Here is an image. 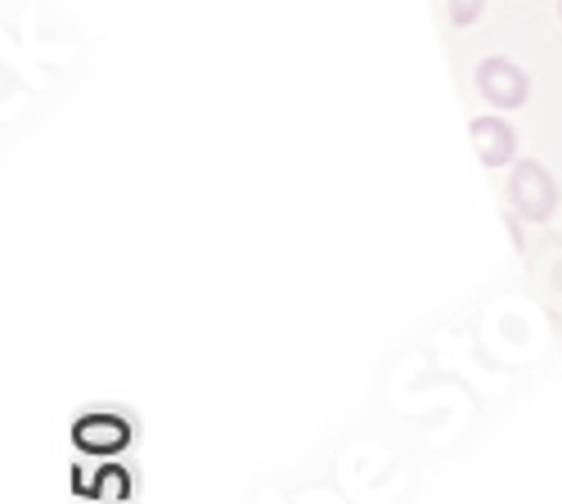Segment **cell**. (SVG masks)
Here are the masks:
<instances>
[{"label": "cell", "instance_id": "cell-5", "mask_svg": "<svg viewBox=\"0 0 562 504\" xmlns=\"http://www.w3.org/2000/svg\"><path fill=\"white\" fill-rule=\"evenodd\" d=\"M482 10H486V0H446V14L454 27H473L482 19Z\"/></svg>", "mask_w": 562, "mask_h": 504}, {"label": "cell", "instance_id": "cell-6", "mask_svg": "<svg viewBox=\"0 0 562 504\" xmlns=\"http://www.w3.org/2000/svg\"><path fill=\"white\" fill-rule=\"evenodd\" d=\"M558 14H562V0H558Z\"/></svg>", "mask_w": 562, "mask_h": 504}, {"label": "cell", "instance_id": "cell-1", "mask_svg": "<svg viewBox=\"0 0 562 504\" xmlns=\"http://www.w3.org/2000/svg\"><path fill=\"white\" fill-rule=\"evenodd\" d=\"M508 203H513V216H522V221H549L558 212V180L549 176V167H540L531 158L513 163Z\"/></svg>", "mask_w": 562, "mask_h": 504}, {"label": "cell", "instance_id": "cell-4", "mask_svg": "<svg viewBox=\"0 0 562 504\" xmlns=\"http://www.w3.org/2000/svg\"><path fill=\"white\" fill-rule=\"evenodd\" d=\"M72 437H77L81 450H104V455H113V450H122V446L131 441V428L117 424V419H109V415H95V419L77 424Z\"/></svg>", "mask_w": 562, "mask_h": 504}, {"label": "cell", "instance_id": "cell-3", "mask_svg": "<svg viewBox=\"0 0 562 504\" xmlns=\"http://www.w3.org/2000/svg\"><path fill=\"white\" fill-rule=\"evenodd\" d=\"M468 131H473V149L486 167H508L518 158V131H513L504 117H477Z\"/></svg>", "mask_w": 562, "mask_h": 504}, {"label": "cell", "instance_id": "cell-2", "mask_svg": "<svg viewBox=\"0 0 562 504\" xmlns=\"http://www.w3.org/2000/svg\"><path fill=\"white\" fill-rule=\"evenodd\" d=\"M477 90H482L486 104H495V109L508 113V109H522L531 100V77L518 64H513V59L491 55V59L477 64Z\"/></svg>", "mask_w": 562, "mask_h": 504}]
</instances>
